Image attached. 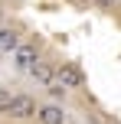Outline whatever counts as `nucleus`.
Listing matches in <instances>:
<instances>
[{"label": "nucleus", "mask_w": 121, "mask_h": 124, "mask_svg": "<svg viewBox=\"0 0 121 124\" xmlns=\"http://www.w3.org/2000/svg\"><path fill=\"white\" fill-rule=\"evenodd\" d=\"M30 78L36 82V85H52V82H56V65H52V62H36V65L30 69Z\"/></svg>", "instance_id": "obj_5"}, {"label": "nucleus", "mask_w": 121, "mask_h": 124, "mask_svg": "<svg viewBox=\"0 0 121 124\" xmlns=\"http://www.w3.org/2000/svg\"><path fill=\"white\" fill-rule=\"evenodd\" d=\"M10 101H13L10 88H0V114H7V108H10Z\"/></svg>", "instance_id": "obj_7"}, {"label": "nucleus", "mask_w": 121, "mask_h": 124, "mask_svg": "<svg viewBox=\"0 0 121 124\" xmlns=\"http://www.w3.org/2000/svg\"><path fill=\"white\" fill-rule=\"evenodd\" d=\"M36 98L33 95H13V101H10V108H7V118H13V121H30V118H36Z\"/></svg>", "instance_id": "obj_2"}, {"label": "nucleus", "mask_w": 121, "mask_h": 124, "mask_svg": "<svg viewBox=\"0 0 121 124\" xmlns=\"http://www.w3.org/2000/svg\"><path fill=\"white\" fill-rule=\"evenodd\" d=\"M98 124H108V121H98Z\"/></svg>", "instance_id": "obj_11"}, {"label": "nucleus", "mask_w": 121, "mask_h": 124, "mask_svg": "<svg viewBox=\"0 0 121 124\" xmlns=\"http://www.w3.org/2000/svg\"><path fill=\"white\" fill-rule=\"evenodd\" d=\"M0 26H3V7H0Z\"/></svg>", "instance_id": "obj_10"}, {"label": "nucleus", "mask_w": 121, "mask_h": 124, "mask_svg": "<svg viewBox=\"0 0 121 124\" xmlns=\"http://www.w3.org/2000/svg\"><path fill=\"white\" fill-rule=\"evenodd\" d=\"M36 121L39 124H65V108L59 101H46L36 108Z\"/></svg>", "instance_id": "obj_4"}, {"label": "nucleus", "mask_w": 121, "mask_h": 124, "mask_svg": "<svg viewBox=\"0 0 121 124\" xmlns=\"http://www.w3.org/2000/svg\"><path fill=\"white\" fill-rule=\"evenodd\" d=\"M46 92H49V98H52V101H56V98H62V95H65V88L59 85V82H52V85H46Z\"/></svg>", "instance_id": "obj_8"}, {"label": "nucleus", "mask_w": 121, "mask_h": 124, "mask_svg": "<svg viewBox=\"0 0 121 124\" xmlns=\"http://www.w3.org/2000/svg\"><path fill=\"white\" fill-rule=\"evenodd\" d=\"M89 3H95V7H102V10H111V7H115L118 0H89Z\"/></svg>", "instance_id": "obj_9"}, {"label": "nucleus", "mask_w": 121, "mask_h": 124, "mask_svg": "<svg viewBox=\"0 0 121 124\" xmlns=\"http://www.w3.org/2000/svg\"><path fill=\"white\" fill-rule=\"evenodd\" d=\"M10 59H13V65H16L20 72H30V69L39 62V46H36V43H20L16 52H13Z\"/></svg>", "instance_id": "obj_3"}, {"label": "nucleus", "mask_w": 121, "mask_h": 124, "mask_svg": "<svg viewBox=\"0 0 121 124\" xmlns=\"http://www.w3.org/2000/svg\"><path fill=\"white\" fill-rule=\"evenodd\" d=\"M56 82L69 92V88H82L85 85V72L79 62H62V65H56Z\"/></svg>", "instance_id": "obj_1"}, {"label": "nucleus", "mask_w": 121, "mask_h": 124, "mask_svg": "<svg viewBox=\"0 0 121 124\" xmlns=\"http://www.w3.org/2000/svg\"><path fill=\"white\" fill-rule=\"evenodd\" d=\"M20 43H23V39H20V33L13 30V26H0V52H3V56H13Z\"/></svg>", "instance_id": "obj_6"}]
</instances>
